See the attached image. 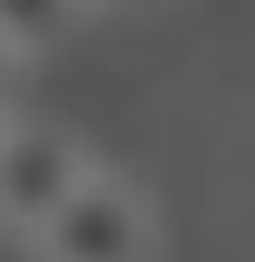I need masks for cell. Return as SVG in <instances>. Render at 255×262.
Returning a JSON list of instances; mask_svg holds the SVG:
<instances>
[{
  "label": "cell",
  "instance_id": "obj_1",
  "mask_svg": "<svg viewBox=\"0 0 255 262\" xmlns=\"http://www.w3.org/2000/svg\"><path fill=\"white\" fill-rule=\"evenodd\" d=\"M27 242L40 249V262H148L155 222H148V208L128 182L94 168Z\"/></svg>",
  "mask_w": 255,
  "mask_h": 262
},
{
  "label": "cell",
  "instance_id": "obj_2",
  "mask_svg": "<svg viewBox=\"0 0 255 262\" xmlns=\"http://www.w3.org/2000/svg\"><path fill=\"white\" fill-rule=\"evenodd\" d=\"M87 175L94 168L74 148V135L47 121H7L0 128V229L34 235Z\"/></svg>",
  "mask_w": 255,
  "mask_h": 262
},
{
  "label": "cell",
  "instance_id": "obj_3",
  "mask_svg": "<svg viewBox=\"0 0 255 262\" xmlns=\"http://www.w3.org/2000/svg\"><path fill=\"white\" fill-rule=\"evenodd\" d=\"M74 27H81V0H0V40L20 61L67 47Z\"/></svg>",
  "mask_w": 255,
  "mask_h": 262
},
{
  "label": "cell",
  "instance_id": "obj_4",
  "mask_svg": "<svg viewBox=\"0 0 255 262\" xmlns=\"http://www.w3.org/2000/svg\"><path fill=\"white\" fill-rule=\"evenodd\" d=\"M14 74H20V54L0 40V108H7V94H14Z\"/></svg>",
  "mask_w": 255,
  "mask_h": 262
},
{
  "label": "cell",
  "instance_id": "obj_5",
  "mask_svg": "<svg viewBox=\"0 0 255 262\" xmlns=\"http://www.w3.org/2000/svg\"><path fill=\"white\" fill-rule=\"evenodd\" d=\"M128 7H141V0H81V14H128Z\"/></svg>",
  "mask_w": 255,
  "mask_h": 262
},
{
  "label": "cell",
  "instance_id": "obj_6",
  "mask_svg": "<svg viewBox=\"0 0 255 262\" xmlns=\"http://www.w3.org/2000/svg\"><path fill=\"white\" fill-rule=\"evenodd\" d=\"M0 128H7V121H0Z\"/></svg>",
  "mask_w": 255,
  "mask_h": 262
}]
</instances>
